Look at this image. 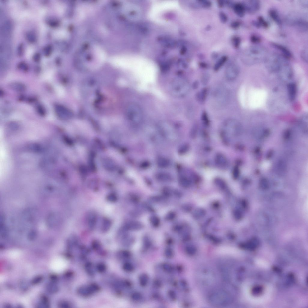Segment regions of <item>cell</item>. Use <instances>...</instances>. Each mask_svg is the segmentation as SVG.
<instances>
[{"instance_id": "obj_51", "label": "cell", "mask_w": 308, "mask_h": 308, "mask_svg": "<svg viewBox=\"0 0 308 308\" xmlns=\"http://www.w3.org/2000/svg\"><path fill=\"white\" fill-rule=\"evenodd\" d=\"M240 25L239 21H236L232 22L231 24V27L234 29H237L240 27Z\"/></svg>"}, {"instance_id": "obj_17", "label": "cell", "mask_w": 308, "mask_h": 308, "mask_svg": "<svg viewBox=\"0 0 308 308\" xmlns=\"http://www.w3.org/2000/svg\"><path fill=\"white\" fill-rule=\"evenodd\" d=\"M269 13L271 18L277 25L279 26L281 25L282 22L281 17L278 13L276 10L274 9L270 10L269 11Z\"/></svg>"}, {"instance_id": "obj_50", "label": "cell", "mask_w": 308, "mask_h": 308, "mask_svg": "<svg viewBox=\"0 0 308 308\" xmlns=\"http://www.w3.org/2000/svg\"><path fill=\"white\" fill-rule=\"evenodd\" d=\"M250 40L251 42L254 43H258L260 42L261 41V39L259 37L255 35H253L251 36Z\"/></svg>"}, {"instance_id": "obj_19", "label": "cell", "mask_w": 308, "mask_h": 308, "mask_svg": "<svg viewBox=\"0 0 308 308\" xmlns=\"http://www.w3.org/2000/svg\"><path fill=\"white\" fill-rule=\"evenodd\" d=\"M9 86L12 90L19 92L24 91L26 88L24 85L18 82H12L10 84Z\"/></svg>"}, {"instance_id": "obj_33", "label": "cell", "mask_w": 308, "mask_h": 308, "mask_svg": "<svg viewBox=\"0 0 308 308\" xmlns=\"http://www.w3.org/2000/svg\"><path fill=\"white\" fill-rule=\"evenodd\" d=\"M201 120L204 125L208 126L209 124V120L207 113L203 112L201 115Z\"/></svg>"}, {"instance_id": "obj_43", "label": "cell", "mask_w": 308, "mask_h": 308, "mask_svg": "<svg viewBox=\"0 0 308 308\" xmlns=\"http://www.w3.org/2000/svg\"><path fill=\"white\" fill-rule=\"evenodd\" d=\"M240 169L237 166L234 167L232 171V175L234 179H236L239 178L240 175Z\"/></svg>"}, {"instance_id": "obj_20", "label": "cell", "mask_w": 308, "mask_h": 308, "mask_svg": "<svg viewBox=\"0 0 308 308\" xmlns=\"http://www.w3.org/2000/svg\"><path fill=\"white\" fill-rule=\"evenodd\" d=\"M277 171L279 175H283L286 172L287 165L286 162L283 160H279L277 166Z\"/></svg>"}, {"instance_id": "obj_2", "label": "cell", "mask_w": 308, "mask_h": 308, "mask_svg": "<svg viewBox=\"0 0 308 308\" xmlns=\"http://www.w3.org/2000/svg\"><path fill=\"white\" fill-rule=\"evenodd\" d=\"M171 93L177 97H183L187 95L189 90V85L186 80L181 77L173 79L170 85Z\"/></svg>"}, {"instance_id": "obj_13", "label": "cell", "mask_w": 308, "mask_h": 308, "mask_svg": "<svg viewBox=\"0 0 308 308\" xmlns=\"http://www.w3.org/2000/svg\"><path fill=\"white\" fill-rule=\"evenodd\" d=\"M215 161L217 165L221 168H226L228 165V162L227 158L221 153H218L216 155Z\"/></svg>"}, {"instance_id": "obj_64", "label": "cell", "mask_w": 308, "mask_h": 308, "mask_svg": "<svg viewBox=\"0 0 308 308\" xmlns=\"http://www.w3.org/2000/svg\"><path fill=\"white\" fill-rule=\"evenodd\" d=\"M206 29H207H207L208 30H210V27L209 26H208V27H206Z\"/></svg>"}, {"instance_id": "obj_48", "label": "cell", "mask_w": 308, "mask_h": 308, "mask_svg": "<svg viewBox=\"0 0 308 308\" xmlns=\"http://www.w3.org/2000/svg\"><path fill=\"white\" fill-rule=\"evenodd\" d=\"M175 217V214L174 212H170L167 214L166 218L167 220L172 221L174 220Z\"/></svg>"}, {"instance_id": "obj_54", "label": "cell", "mask_w": 308, "mask_h": 308, "mask_svg": "<svg viewBox=\"0 0 308 308\" xmlns=\"http://www.w3.org/2000/svg\"><path fill=\"white\" fill-rule=\"evenodd\" d=\"M291 132L289 130H287L286 131L284 134V138L286 140H287L289 139L291 135Z\"/></svg>"}, {"instance_id": "obj_47", "label": "cell", "mask_w": 308, "mask_h": 308, "mask_svg": "<svg viewBox=\"0 0 308 308\" xmlns=\"http://www.w3.org/2000/svg\"><path fill=\"white\" fill-rule=\"evenodd\" d=\"M198 2L203 7L208 8L210 7L212 5L211 2L209 1H199Z\"/></svg>"}, {"instance_id": "obj_35", "label": "cell", "mask_w": 308, "mask_h": 308, "mask_svg": "<svg viewBox=\"0 0 308 308\" xmlns=\"http://www.w3.org/2000/svg\"><path fill=\"white\" fill-rule=\"evenodd\" d=\"M106 198L107 200L110 202L114 203L118 200V197L114 193H111L107 195Z\"/></svg>"}, {"instance_id": "obj_57", "label": "cell", "mask_w": 308, "mask_h": 308, "mask_svg": "<svg viewBox=\"0 0 308 308\" xmlns=\"http://www.w3.org/2000/svg\"><path fill=\"white\" fill-rule=\"evenodd\" d=\"M150 166V164L148 162H143L141 164V166L144 168H147Z\"/></svg>"}, {"instance_id": "obj_44", "label": "cell", "mask_w": 308, "mask_h": 308, "mask_svg": "<svg viewBox=\"0 0 308 308\" xmlns=\"http://www.w3.org/2000/svg\"><path fill=\"white\" fill-rule=\"evenodd\" d=\"M198 131V127L197 125H194L192 128L190 132V136L193 138L196 137Z\"/></svg>"}, {"instance_id": "obj_56", "label": "cell", "mask_w": 308, "mask_h": 308, "mask_svg": "<svg viewBox=\"0 0 308 308\" xmlns=\"http://www.w3.org/2000/svg\"><path fill=\"white\" fill-rule=\"evenodd\" d=\"M59 306L62 308H67L69 307V305L66 302H62L60 303Z\"/></svg>"}, {"instance_id": "obj_31", "label": "cell", "mask_w": 308, "mask_h": 308, "mask_svg": "<svg viewBox=\"0 0 308 308\" xmlns=\"http://www.w3.org/2000/svg\"><path fill=\"white\" fill-rule=\"evenodd\" d=\"M259 185L260 188L262 189L266 190L269 188V184L267 179L263 178L260 180Z\"/></svg>"}, {"instance_id": "obj_22", "label": "cell", "mask_w": 308, "mask_h": 308, "mask_svg": "<svg viewBox=\"0 0 308 308\" xmlns=\"http://www.w3.org/2000/svg\"><path fill=\"white\" fill-rule=\"evenodd\" d=\"M253 24L257 28L261 27L267 28L269 26V24L267 22L263 17L261 16L258 17L257 21L253 22Z\"/></svg>"}, {"instance_id": "obj_46", "label": "cell", "mask_w": 308, "mask_h": 308, "mask_svg": "<svg viewBox=\"0 0 308 308\" xmlns=\"http://www.w3.org/2000/svg\"><path fill=\"white\" fill-rule=\"evenodd\" d=\"M165 255L167 258H170L173 257L174 252L172 249L167 248L165 250Z\"/></svg>"}, {"instance_id": "obj_55", "label": "cell", "mask_w": 308, "mask_h": 308, "mask_svg": "<svg viewBox=\"0 0 308 308\" xmlns=\"http://www.w3.org/2000/svg\"><path fill=\"white\" fill-rule=\"evenodd\" d=\"M130 199L132 201L134 202H138L139 200V199L137 196L135 195H132L131 196Z\"/></svg>"}, {"instance_id": "obj_23", "label": "cell", "mask_w": 308, "mask_h": 308, "mask_svg": "<svg viewBox=\"0 0 308 308\" xmlns=\"http://www.w3.org/2000/svg\"><path fill=\"white\" fill-rule=\"evenodd\" d=\"M46 289L48 292L51 294H55L58 290V286L54 282H51L47 284L46 286Z\"/></svg>"}, {"instance_id": "obj_21", "label": "cell", "mask_w": 308, "mask_h": 308, "mask_svg": "<svg viewBox=\"0 0 308 308\" xmlns=\"http://www.w3.org/2000/svg\"><path fill=\"white\" fill-rule=\"evenodd\" d=\"M207 93L208 90L206 88H203L199 91L196 95L197 100L199 102H204L207 98Z\"/></svg>"}, {"instance_id": "obj_58", "label": "cell", "mask_w": 308, "mask_h": 308, "mask_svg": "<svg viewBox=\"0 0 308 308\" xmlns=\"http://www.w3.org/2000/svg\"><path fill=\"white\" fill-rule=\"evenodd\" d=\"M199 86V83L198 81H196L194 82L193 84V88L194 89H197L198 88Z\"/></svg>"}, {"instance_id": "obj_18", "label": "cell", "mask_w": 308, "mask_h": 308, "mask_svg": "<svg viewBox=\"0 0 308 308\" xmlns=\"http://www.w3.org/2000/svg\"><path fill=\"white\" fill-rule=\"evenodd\" d=\"M156 177L157 179L162 181L169 182L172 180V178L171 175L165 172L158 173L156 175Z\"/></svg>"}, {"instance_id": "obj_53", "label": "cell", "mask_w": 308, "mask_h": 308, "mask_svg": "<svg viewBox=\"0 0 308 308\" xmlns=\"http://www.w3.org/2000/svg\"><path fill=\"white\" fill-rule=\"evenodd\" d=\"M19 69H21L24 71H27L28 69V67L27 65L24 63H21L18 65Z\"/></svg>"}, {"instance_id": "obj_4", "label": "cell", "mask_w": 308, "mask_h": 308, "mask_svg": "<svg viewBox=\"0 0 308 308\" xmlns=\"http://www.w3.org/2000/svg\"><path fill=\"white\" fill-rule=\"evenodd\" d=\"M286 22L301 31H306L308 30V22L305 16L299 13L290 14L286 18Z\"/></svg>"}, {"instance_id": "obj_10", "label": "cell", "mask_w": 308, "mask_h": 308, "mask_svg": "<svg viewBox=\"0 0 308 308\" xmlns=\"http://www.w3.org/2000/svg\"><path fill=\"white\" fill-rule=\"evenodd\" d=\"M55 110L56 115L60 118H67L72 116V114L70 110L62 105H56L55 106Z\"/></svg>"}, {"instance_id": "obj_60", "label": "cell", "mask_w": 308, "mask_h": 308, "mask_svg": "<svg viewBox=\"0 0 308 308\" xmlns=\"http://www.w3.org/2000/svg\"><path fill=\"white\" fill-rule=\"evenodd\" d=\"M273 154L272 151L270 150L268 152L267 155V157L268 159H270L272 157Z\"/></svg>"}, {"instance_id": "obj_36", "label": "cell", "mask_w": 308, "mask_h": 308, "mask_svg": "<svg viewBox=\"0 0 308 308\" xmlns=\"http://www.w3.org/2000/svg\"><path fill=\"white\" fill-rule=\"evenodd\" d=\"M36 109L37 111L40 115L44 116L46 115V110L42 105H39L37 106Z\"/></svg>"}, {"instance_id": "obj_41", "label": "cell", "mask_w": 308, "mask_h": 308, "mask_svg": "<svg viewBox=\"0 0 308 308\" xmlns=\"http://www.w3.org/2000/svg\"><path fill=\"white\" fill-rule=\"evenodd\" d=\"M162 192L165 196L168 197L170 196L174 192V190H173L170 188L166 187L163 189Z\"/></svg>"}, {"instance_id": "obj_49", "label": "cell", "mask_w": 308, "mask_h": 308, "mask_svg": "<svg viewBox=\"0 0 308 308\" xmlns=\"http://www.w3.org/2000/svg\"><path fill=\"white\" fill-rule=\"evenodd\" d=\"M43 278L41 276H38L35 277L32 281V283L33 284H36L39 283L42 281Z\"/></svg>"}, {"instance_id": "obj_8", "label": "cell", "mask_w": 308, "mask_h": 308, "mask_svg": "<svg viewBox=\"0 0 308 308\" xmlns=\"http://www.w3.org/2000/svg\"><path fill=\"white\" fill-rule=\"evenodd\" d=\"M239 68L237 65L235 64L230 65L225 71V76L227 79L230 81L235 80L239 74Z\"/></svg>"}, {"instance_id": "obj_34", "label": "cell", "mask_w": 308, "mask_h": 308, "mask_svg": "<svg viewBox=\"0 0 308 308\" xmlns=\"http://www.w3.org/2000/svg\"><path fill=\"white\" fill-rule=\"evenodd\" d=\"M162 268L165 272L168 273H172L174 270L172 266L170 264L167 263L162 264Z\"/></svg>"}, {"instance_id": "obj_30", "label": "cell", "mask_w": 308, "mask_h": 308, "mask_svg": "<svg viewBox=\"0 0 308 308\" xmlns=\"http://www.w3.org/2000/svg\"><path fill=\"white\" fill-rule=\"evenodd\" d=\"M190 148L189 145L187 144H184L180 145L178 149V153L183 155L187 152Z\"/></svg>"}, {"instance_id": "obj_37", "label": "cell", "mask_w": 308, "mask_h": 308, "mask_svg": "<svg viewBox=\"0 0 308 308\" xmlns=\"http://www.w3.org/2000/svg\"><path fill=\"white\" fill-rule=\"evenodd\" d=\"M210 79V75L209 74H203L202 76L201 81L203 85H206L209 82Z\"/></svg>"}, {"instance_id": "obj_14", "label": "cell", "mask_w": 308, "mask_h": 308, "mask_svg": "<svg viewBox=\"0 0 308 308\" xmlns=\"http://www.w3.org/2000/svg\"><path fill=\"white\" fill-rule=\"evenodd\" d=\"M272 45L274 48L280 51L282 54L283 56L287 59L292 57L291 52L284 46L275 43H272Z\"/></svg>"}, {"instance_id": "obj_5", "label": "cell", "mask_w": 308, "mask_h": 308, "mask_svg": "<svg viewBox=\"0 0 308 308\" xmlns=\"http://www.w3.org/2000/svg\"><path fill=\"white\" fill-rule=\"evenodd\" d=\"M232 297L229 293L225 291L219 290L212 293L209 297L210 303L217 306H225L231 303Z\"/></svg>"}, {"instance_id": "obj_12", "label": "cell", "mask_w": 308, "mask_h": 308, "mask_svg": "<svg viewBox=\"0 0 308 308\" xmlns=\"http://www.w3.org/2000/svg\"><path fill=\"white\" fill-rule=\"evenodd\" d=\"M143 227L142 223L137 221H130L125 223L124 228L125 231L140 230Z\"/></svg>"}, {"instance_id": "obj_1", "label": "cell", "mask_w": 308, "mask_h": 308, "mask_svg": "<svg viewBox=\"0 0 308 308\" xmlns=\"http://www.w3.org/2000/svg\"><path fill=\"white\" fill-rule=\"evenodd\" d=\"M268 55L267 49L265 47L254 45L248 48L244 51L241 59L244 64L253 66L264 62Z\"/></svg>"}, {"instance_id": "obj_45", "label": "cell", "mask_w": 308, "mask_h": 308, "mask_svg": "<svg viewBox=\"0 0 308 308\" xmlns=\"http://www.w3.org/2000/svg\"><path fill=\"white\" fill-rule=\"evenodd\" d=\"M220 21L222 23H226L227 21L228 18L227 15L224 12H221L219 13Z\"/></svg>"}, {"instance_id": "obj_11", "label": "cell", "mask_w": 308, "mask_h": 308, "mask_svg": "<svg viewBox=\"0 0 308 308\" xmlns=\"http://www.w3.org/2000/svg\"><path fill=\"white\" fill-rule=\"evenodd\" d=\"M287 90L288 99L291 101H293L296 98L297 91L296 84L293 82L288 83L287 85Z\"/></svg>"}, {"instance_id": "obj_59", "label": "cell", "mask_w": 308, "mask_h": 308, "mask_svg": "<svg viewBox=\"0 0 308 308\" xmlns=\"http://www.w3.org/2000/svg\"><path fill=\"white\" fill-rule=\"evenodd\" d=\"M218 5L219 7L222 8L223 7L224 5V2L222 1H218Z\"/></svg>"}, {"instance_id": "obj_3", "label": "cell", "mask_w": 308, "mask_h": 308, "mask_svg": "<svg viewBox=\"0 0 308 308\" xmlns=\"http://www.w3.org/2000/svg\"><path fill=\"white\" fill-rule=\"evenodd\" d=\"M279 78L284 82L290 81L293 76V71L287 59L282 55L276 73Z\"/></svg>"}, {"instance_id": "obj_9", "label": "cell", "mask_w": 308, "mask_h": 308, "mask_svg": "<svg viewBox=\"0 0 308 308\" xmlns=\"http://www.w3.org/2000/svg\"><path fill=\"white\" fill-rule=\"evenodd\" d=\"M243 4L246 11L251 14L257 12L260 8V2L257 0H250Z\"/></svg>"}, {"instance_id": "obj_32", "label": "cell", "mask_w": 308, "mask_h": 308, "mask_svg": "<svg viewBox=\"0 0 308 308\" xmlns=\"http://www.w3.org/2000/svg\"><path fill=\"white\" fill-rule=\"evenodd\" d=\"M150 220L151 225L154 227H157L159 226L160 224V221L159 218L157 216H151Z\"/></svg>"}, {"instance_id": "obj_38", "label": "cell", "mask_w": 308, "mask_h": 308, "mask_svg": "<svg viewBox=\"0 0 308 308\" xmlns=\"http://www.w3.org/2000/svg\"><path fill=\"white\" fill-rule=\"evenodd\" d=\"M241 41V40L240 38L238 36L234 37L232 39L233 45L236 48H237L239 47Z\"/></svg>"}, {"instance_id": "obj_62", "label": "cell", "mask_w": 308, "mask_h": 308, "mask_svg": "<svg viewBox=\"0 0 308 308\" xmlns=\"http://www.w3.org/2000/svg\"><path fill=\"white\" fill-rule=\"evenodd\" d=\"M212 58H213V59H216L217 57L218 54L217 53H213V54L212 55Z\"/></svg>"}, {"instance_id": "obj_15", "label": "cell", "mask_w": 308, "mask_h": 308, "mask_svg": "<svg viewBox=\"0 0 308 308\" xmlns=\"http://www.w3.org/2000/svg\"><path fill=\"white\" fill-rule=\"evenodd\" d=\"M234 10L235 13L240 17H243L246 11L243 3H236L234 6Z\"/></svg>"}, {"instance_id": "obj_24", "label": "cell", "mask_w": 308, "mask_h": 308, "mask_svg": "<svg viewBox=\"0 0 308 308\" xmlns=\"http://www.w3.org/2000/svg\"><path fill=\"white\" fill-rule=\"evenodd\" d=\"M227 57L226 56H223L221 57L217 62L214 66V70L217 71L220 70L227 61Z\"/></svg>"}, {"instance_id": "obj_40", "label": "cell", "mask_w": 308, "mask_h": 308, "mask_svg": "<svg viewBox=\"0 0 308 308\" xmlns=\"http://www.w3.org/2000/svg\"><path fill=\"white\" fill-rule=\"evenodd\" d=\"M301 57L304 61L308 62V51L307 49H303L300 53Z\"/></svg>"}, {"instance_id": "obj_39", "label": "cell", "mask_w": 308, "mask_h": 308, "mask_svg": "<svg viewBox=\"0 0 308 308\" xmlns=\"http://www.w3.org/2000/svg\"><path fill=\"white\" fill-rule=\"evenodd\" d=\"M123 268L126 272H131L134 269V267L131 263L127 262L124 264Z\"/></svg>"}, {"instance_id": "obj_25", "label": "cell", "mask_w": 308, "mask_h": 308, "mask_svg": "<svg viewBox=\"0 0 308 308\" xmlns=\"http://www.w3.org/2000/svg\"><path fill=\"white\" fill-rule=\"evenodd\" d=\"M158 166L162 168H166L169 166V162L166 158L163 157H160L158 158L157 161Z\"/></svg>"}, {"instance_id": "obj_7", "label": "cell", "mask_w": 308, "mask_h": 308, "mask_svg": "<svg viewBox=\"0 0 308 308\" xmlns=\"http://www.w3.org/2000/svg\"><path fill=\"white\" fill-rule=\"evenodd\" d=\"M97 221V214L95 212L90 211L87 214L86 222L88 230L92 231L96 227Z\"/></svg>"}, {"instance_id": "obj_16", "label": "cell", "mask_w": 308, "mask_h": 308, "mask_svg": "<svg viewBox=\"0 0 308 308\" xmlns=\"http://www.w3.org/2000/svg\"><path fill=\"white\" fill-rule=\"evenodd\" d=\"M112 222L111 220L107 218H104L102 220L100 229L103 233L107 232L111 227Z\"/></svg>"}, {"instance_id": "obj_26", "label": "cell", "mask_w": 308, "mask_h": 308, "mask_svg": "<svg viewBox=\"0 0 308 308\" xmlns=\"http://www.w3.org/2000/svg\"><path fill=\"white\" fill-rule=\"evenodd\" d=\"M139 280L140 284L142 287H145L148 283L149 277L146 274H142L140 275Z\"/></svg>"}, {"instance_id": "obj_61", "label": "cell", "mask_w": 308, "mask_h": 308, "mask_svg": "<svg viewBox=\"0 0 308 308\" xmlns=\"http://www.w3.org/2000/svg\"><path fill=\"white\" fill-rule=\"evenodd\" d=\"M155 282V284L156 286H157V287H159L161 286V283H160L159 281H157Z\"/></svg>"}, {"instance_id": "obj_42", "label": "cell", "mask_w": 308, "mask_h": 308, "mask_svg": "<svg viewBox=\"0 0 308 308\" xmlns=\"http://www.w3.org/2000/svg\"><path fill=\"white\" fill-rule=\"evenodd\" d=\"M132 298L134 301H139L142 298V296L141 294L138 292H134L132 295Z\"/></svg>"}, {"instance_id": "obj_27", "label": "cell", "mask_w": 308, "mask_h": 308, "mask_svg": "<svg viewBox=\"0 0 308 308\" xmlns=\"http://www.w3.org/2000/svg\"><path fill=\"white\" fill-rule=\"evenodd\" d=\"M179 183L180 185L183 187H186L189 185V180L187 177L183 175H181L179 179Z\"/></svg>"}, {"instance_id": "obj_63", "label": "cell", "mask_w": 308, "mask_h": 308, "mask_svg": "<svg viewBox=\"0 0 308 308\" xmlns=\"http://www.w3.org/2000/svg\"><path fill=\"white\" fill-rule=\"evenodd\" d=\"M200 65L201 66L203 67H207V65L206 64L204 63H201Z\"/></svg>"}, {"instance_id": "obj_29", "label": "cell", "mask_w": 308, "mask_h": 308, "mask_svg": "<svg viewBox=\"0 0 308 308\" xmlns=\"http://www.w3.org/2000/svg\"><path fill=\"white\" fill-rule=\"evenodd\" d=\"M38 307L39 308H49L50 305L48 299L46 297H43L40 302L39 303Z\"/></svg>"}, {"instance_id": "obj_52", "label": "cell", "mask_w": 308, "mask_h": 308, "mask_svg": "<svg viewBox=\"0 0 308 308\" xmlns=\"http://www.w3.org/2000/svg\"><path fill=\"white\" fill-rule=\"evenodd\" d=\"M168 296L172 300H174L176 298V295L174 291L171 290L168 292Z\"/></svg>"}, {"instance_id": "obj_28", "label": "cell", "mask_w": 308, "mask_h": 308, "mask_svg": "<svg viewBox=\"0 0 308 308\" xmlns=\"http://www.w3.org/2000/svg\"><path fill=\"white\" fill-rule=\"evenodd\" d=\"M220 135L223 143L225 145H229L230 143V139L229 137L227 135V132L225 130H223L221 132Z\"/></svg>"}, {"instance_id": "obj_6", "label": "cell", "mask_w": 308, "mask_h": 308, "mask_svg": "<svg viewBox=\"0 0 308 308\" xmlns=\"http://www.w3.org/2000/svg\"><path fill=\"white\" fill-rule=\"evenodd\" d=\"M127 116L129 120L134 124H138L142 122L143 117L141 108L137 104L132 103L128 106Z\"/></svg>"}]
</instances>
